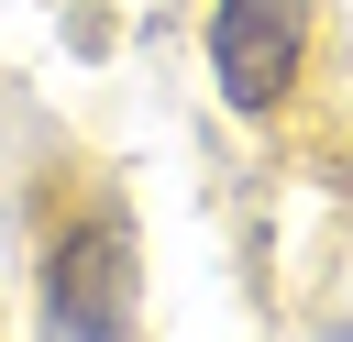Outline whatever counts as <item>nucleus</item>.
<instances>
[{
  "label": "nucleus",
  "mask_w": 353,
  "mask_h": 342,
  "mask_svg": "<svg viewBox=\"0 0 353 342\" xmlns=\"http://www.w3.org/2000/svg\"><path fill=\"white\" fill-rule=\"evenodd\" d=\"M132 320H143L132 221H121V199H88L44 243V342H132Z\"/></svg>",
  "instance_id": "nucleus-1"
},
{
  "label": "nucleus",
  "mask_w": 353,
  "mask_h": 342,
  "mask_svg": "<svg viewBox=\"0 0 353 342\" xmlns=\"http://www.w3.org/2000/svg\"><path fill=\"white\" fill-rule=\"evenodd\" d=\"M309 55V0H221L210 11V77L232 110H276Z\"/></svg>",
  "instance_id": "nucleus-2"
},
{
  "label": "nucleus",
  "mask_w": 353,
  "mask_h": 342,
  "mask_svg": "<svg viewBox=\"0 0 353 342\" xmlns=\"http://www.w3.org/2000/svg\"><path fill=\"white\" fill-rule=\"evenodd\" d=\"M342 342H353V331H342Z\"/></svg>",
  "instance_id": "nucleus-3"
}]
</instances>
